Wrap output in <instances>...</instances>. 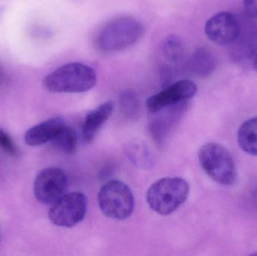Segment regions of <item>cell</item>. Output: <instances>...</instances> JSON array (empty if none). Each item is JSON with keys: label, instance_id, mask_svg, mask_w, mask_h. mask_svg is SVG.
Listing matches in <instances>:
<instances>
[{"label": "cell", "instance_id": "obj_14", "mask_svg": "<svg viewBox=\"0 0 257 256\" xmlns=\"http://www.w3.org/2000/svg\"><path fill=\"white\" fill-rule=\"evenodd\" d=\"M56 148L66 154H73L77 148L78 137L72 128L65 125L52 140Z\"/></svg>", "mask_w": 257, "mask_h": 256}, {"label": "cell", "instance_id": "obj_10", "mask_svg": "<svg viewBox=\"0 0 257 256\" xmlns=\"http://www.w3.org/2000/svg\"><path fill=\"white\" fill-rule=\"evenodd\" d=\"M65 125L66 123L61 117H53L45 120L27 131L24 136L26 144L36 147L52 141Z\"/></svg>", "mask_w": 257, "mask_h": 256}, {"label": "cell", "instance_id": "obj_7", "mask_svg": "<svg viewBox=\"0 0 257 256\" xmlns=\"http://www.w3.org/2000/svg\"><path fill=\"white\" fill-rule=\"evenodd\" d=\"M67 177L63 170L55 167L42 170L35 179L33 192L36 199L45 204H52L64 195Z\"/></svg>", "mask_w": 257, "mask_h": 256}, {"label": "cell", "instance_id": "obj_6", "mask_svg": "<svg viewBox=\"0 0 257 256\" xmlns=\"http://www.w3.org/2000/svg\"><path fill=\"white\" fill-rule=\"evenodd\" d=\"M87 210L85 195L80 192H73L63 195L52 204L48 216L54 225L71 228L84 219Z\"/></svg>", "mask_w": 257, "mask_h": 256}, {"label": "cell", "instance_id": "obj_19", "mask_svg": "<svg viewBox=\"0 0 257 256\" xmlns=\"http://www.w3.org/2000/svg\"><path fill=\"white\" fill-rule=\"evenodd\" d=\"M243 2L248 15L257 18V0H243Z\"/></svg>", "mask_w": 257, "mask_h": 256}, {"label": "cell", "instance_id": "obj_22", "mask_svg": "<svg viewBox=\"0 0 257 256\" xmlns=\"http://www.w3.org/2000/svg\"><path fill=\"white\" fill-rule=\"evenodd\" d=\"M253 68H254L255 71L257 72V54L254 58V61H253Z\"/></svg>", "mask_w": 257, "mask_h": 256}, {"label": "cell", "instance_id": "obj_8", "mask_svg": "<svg viewBox=\"0 0 257 256\" xmlns=\"http://www.w3.org/2000/svg\"><path fill=\"white\" fill-rule=\"evenodd\" d=\"M197 90V86L193 81L181 80L148 98L147 107L154 114L167 107L188 102L196 96Z\"/></svg>", "mask_w": 257, "mask_h": 256}, {"label": "cell", "instance_id": "obj_4", "mask_svg": "<svg viewBox=\"0 0 257 256\" xmlns=\"http://www.w3.org/2000/svg\"><path fill=\"white\" fill-rule=\"evenodd\" d=\"M198 156L202 169L213 180L225 186L235 184L236 165L226 147L217 143H207L199 149Z\"/></svg>", "mask_w": 257, "mask_h": 256}, {"label": "cell", "instance_id": "obj_11", "mask_svg": "<svg viewBox=\"0 0 257 256\" xmlns=\"http://www.w3.org/2000/svg\"><path fill=\"white\" fill-rule=\"evenodd\" d=\"M114 110L112 102H107L90 111L82 125L83 138L86 142L94 140L102 126L109 119Z\"/></svg>", "mask_w": 257, "mask_h": 256}, {"label": "cell", "instance_id": "obj_2", "mask_svg": "<svg viewBox=\"0 0 257 256\" xmlns=\"http://www.w3.org/2000/svg\"><path fill=\"white\" fill-rule=\"evenodd\" d=\"M94 69L80 63L63 65L44 78L47 90L54 93H79L91 90L96 84Z\"/></svg>", "mask_w": 257, "mask_h": 256}, {"label": "cell", "instance_id": "obj_18", "mask_svg": "<svg viewBox=\"0 0 257 256\" xmlns=\"http://www.w3.org/2000/svg\"><path fill=\"white\" fill-rule=\"evenodd\" d=\"M0 150L12 157L16 156L18 153V147L13 138L2 128H0Z\"/></svg>", "mask_w": 257, "mask_h": 256}, {"label": "cell", "instance_id": "obj_1", "mask_svg": "<svg viewBox=\"0 0 257 256\" xmlns=\"http://www.w3.org/2000/svg\"><path fill=\"white\" fill-rule=\"evenodd\" d=\"M145 33L140 21L128 16L117 17L107 22L96 36V48L101 52H118L133 46Z\"/></svg>", "mask_w": 257, "mask_h": 256}, {"label": "cell", "instance_id": "obj_15", "mask_svg": "<svg viewBox=\"0 0 257 256\" xmlns=\"http://www.w3.org/2000/svg\"><path fill=\"white\" fill-rule=\"evenodd\" d=\"M163 53L168 60L172 63H179L184 56V44L178 36H168L163 42Z\"/></svg>", "mask_w": 257, "mask_h": 256}, {"label": "cell", "instance_id": "obj_17", "mask_svg": "<svg viewBox=\"0 0 257 256\" xmlns=\"http://www.w3.org/2000/svg\"><path fill=\"white\" fill-rule=\"evenodd\" d=\"M146 147H142L140 144H135L130 147V157L132 161L134 162L135 164L138 166H145L148 165V161L150 160L149 155H148V150Z\"/></svg>", "mask_w": 257, "mask_h": 256}, {"label": "cell", "instance_id": "obj_16", "mask_svg": "<svg viewBox=\"0 0 257 256\" xmlns=\"http://www.w3.org/2000/svg\"><path fill=\"white\" fill-rule=\"evenodd\" d=\"M119 104L122 112L126 117H136L140 108V101L136 92L132 90H126L122 92L119 96Z\"/></svg>", "mask_w": 257, "mask_h": 256}, {"label": "cell", "instance_id": "obj_9", "mask_svg": "<svg viewBox=\"0 0 257 256\" xmlns=\"http://www.w3.org/2000/svg\"><path fill=\"white\" fill-rule=\"evenodd\" d=\"M205 33L208 39L216 45L226 46L236 40L240 27L232 14L222 12L208 19L205 24Z\"/></svg>", "mask_w": 257, "mask_h": 256}, {"label": "cell", "instance_id": "obj_12", "mask_svg": "<svg viewBox=\"0 0 257 256\" xmlns=\"http://www.w3.org/2000/svg\"><path fill=\"white\" fill-rule=\"evenodd\" d=\"M238 142L243 151L257 156V117L246 120L240 126Z\"/></svg>", "mask_w": 257, "mask_h": 256}, {"label": "cell", "instance_id": "obj_23", "mask_svg": "<svg viewBox=\"0 0 257 256\" xmlns=\"http://www.w3.org/2000/svg\"><path fill=\"white\" fill-rule=\"evenodd\" d=\"M0 15H1V12H0Z\"/></svg>", "mask_w": 257, "mask_h": 256}, {"label": "cell", "instance_id": "obj_13", "mask_svg": "<svg viewBox=\"0 0 257 256\" xmlns=\"http://www.w3.org/2000/svg\"><path fill=\"white\" fill-rule=\"evenodd\" d=\"M190 71L197 76L208 77L215 67L214 57L205 48H198L190 58L189 63Z\"/></svg>", "mask_w": 257, "mask_h": 256}, {"label": "cell", "instance_id": "obj_20", "mask_svg": "<svg viewBox=\"0 0 257 256\" xmlns=\"http://www.w3.org/2000/svg\"><path fill=\"white\" fill-rule=\"evenodd\" d=\"M5 79V72L4 70H3V68L0 66V85L3 84V83L4 82Z\"/></svg>", "mask_w": 257, "mask_h": 256}, {"label": "cell", "instance_id": "obj_24", "mask_svg": "<svg viewBox=\"0 0 257 256\" xmlns=\"http://www.w3.org/2000/svg\"><path fill=\"white\" fill-rule=\"evenodd\" d=\"M256 255H257V253H256Z\"/></svg>", "mask_w": 257, "mask_h": 256}, {"label": "cell", "instance_id": "obj_3", "mask_svg": "<svg viewBox=\"0 0 257 256\" xmlns=\"http://www.w3.org/2000/svg\"><path fill=\"white\" fill-rule=\"evenodd\" d=\"M190 185L181 177H164L153 183L146 199L151 210L162 216L176 211L188 198Z\"/></svg>", "mask_w": 257, "mask_h": 256}, {"label": "cell", "instance_id": "obj_5", "mask_svg": "<svg viewBox=\"0 0 257 256\" xmlns=\"http://www.w3.org/2000/svg\"><path fill=\"white\" fill-rule=\"evenodd\" d=\"M98 203L105 216L117 220L127 219L135 208L131 189L119 180H109L100 188Z\"/></svg>", "mask_w": 257, "mask_h": 256}, {"label": "cell", "instance_id": "obj_21", "mask_svg": "<svg viewBox=\"0 0 257 256\" xmlns=\"http://www.w3.org/2000/svg\"><path fill=\"white\" fill-rule=\"evenodd\" d=\"M253 201H254L255 205L257 207V185L255 187L254 191H253Z\"/></svg>", "mask_w": 257, "mask_h": 256}]
</instances>
